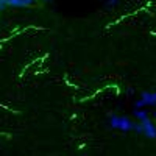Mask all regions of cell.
I'll use <instances>...</instances> for the list:
<instances>
[{
    "label": "cell",
    "mask_w": 156,
    "mask_h": 156,
    "mask_svg": "<svg viewBox=\"0 0 156 156\" xmlns=\"http://www.w3.org/2000/svg\"><path fill=\"white\" fill-rule=\"evenodd\" d=\"M109 126L115 128V129H120V131H131L134 129V125L128 117H122V115H109Z\"/></svg>",
    "instance_id": "obj_1"
},
{
    "label": "cell",
    "mask_w": 156,
    "mask_h": 156,
    "mask_svg": "<svg viewBox=\"0 0 156 156\" xmlns=\"http://www.w3.org/2000/svg\"><path fill=\"white\" fill-rule=\"evenodd\" d=\"M134 131L142 133L144 136H147V137H150V139H156V126H154V123H153L150 119L140 120L139 123H136V125H134Z\"/></svg>",
    "instance_id": "obj_2"
},
{
    "label": "cell",
    "mask_w": 156,
    "mask_h": 156,
    "mask_svg": "<svg viewBox=\"0 0 156 156\" xmlns=\"http://www.w3.org/2000/svg\"><path fill=\"white\" fill-rule=\"evenodd\" d=\"M147 105H156V90L154 92H148V90H145V92L142 94L140 100L136 103V109H142Z\"/></svg>",
    "instance_id": "obj_3"
},
{
    "label": "cell",
    "mask_w": 156,
    "mask_h": 156,
    "mask_svg": "<svg viewBox=\"0 0 156 156\" xmlns=\"http://www.w3.org/2000/svg\"><path fill=\"white\" fill-rule=\"evenodd\" d=\"M36 0H6L8 8H27L31 6Z\"/></svg>",
    "instance_id": "obj_4"
},
{
    "label": "cell",
    "mask_w": 156,
    "mask_h": 156,
    "mask_svg": "<svg viewBox=\"0 0 156 156\" xmlns=\"http://www.w3.org/2000/svg\"><path fill=\"white\" fill-rule=\"evenodd\" d=\"M134 115L137 117V120H139V122L148 119V114H147V111H144V109H134Z\"/></svg>",
    "instance_id": "obj_5"
},
{
    "label": "cell",
    "mask_w": 156,
    "mask_h": 156,
    "mask_svg": "<svg viewBox=\"0 0 156 156\" xmlns=\"http://www.w3.org/2000/svg\"><path fill=\"white\" fill-rule=\"evenodd\" d=\"M117 3H119V0H105V6L106 8H114Z\"/></svg>",
    "instance_id": "obj_6"
},
{
    "label": "cell",
    "mask_w": 156,
    "mask_h": 156,
    "mask_svg": "<svg viewBox=\"0 0 156 156\" xmlns=\"http://www.w3.org/2000/svg\"><path fill=\"white\" fill-rule=\"evenodd\" d=\"M5 8H8V3H6V0H0V11H3Z\"/></svg>",
    "instance_id": "obj_7"
},
{
    "label": "cell",
    "mask_w": 156,
    "mask_h": 156,
    "mask_svg": "<svg viewBox=\"0 0 156 156\" xmlns=\"http://www.w3.org/2000/svg\"><path fill=\"white\" fill-rule=\"evenodd\" d=\"M42 2H50V0H42Z\"/></svg>",
    "instance_id": "obj_8"
}]
</instances>
